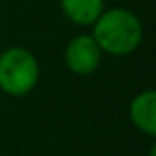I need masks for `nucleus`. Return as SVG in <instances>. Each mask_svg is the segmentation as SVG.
I'll use <instances>...</instances> for the list:
<instances>
[{
    "label": "nucleus",
    "mask_w": 156,
    "mask_h": 156,
    "mask_svg": "<svg viewBox=\"0 0 156 156\" xmlns=\"http://www.w3.org/2000/svg\"><path fill=\"white\" fill-rule=\"evenodd\" d=\"M64 15L79 26L94 24L103 13V0H61Z\"/></svg>",
    "instance_id": "obj_5"
},
{
    "label": "nucleus",
    "mask_w": 156,
    "mask_h": 156,
    "mask_svg": "<svg viewBox=\"0 0 156 156\" xmlns=\"http://www.w3.org/2000/svg\"><path fill=\"white\" fill-rule=\"evenodd\" d=\"M130 118L141 132L149 136L156 134V94L154 90H147L136 96V99L130 105Z\"/></svg>",
    "instance_id": "obj_4"
},
{
    "label": "nucleus",
    "mask_w": 156,
    "mask_h": 156,
    "mask_svg": "<svg viewBox=\"0 0 156 156\" xmlns=\"http://www.w3.org/2000/svg\"><path fill=\"white\" fill-rule=\"evenodd\" d=\"M101 62V48L90 35L75 37L66 48V64L72 72L87 75L92 73Z\"/></svg>",
    "instance_id": "obj_3"
},
{
    "label": "nucleus",
    "mask_w": 156,
    "mask_h": 156,
    "mask_svg": "<svg viewBox=\"0 0 156 156\" xmlns=\"http://www.w3.org/2000/svg\"><path fill=\"white\" fill-rule=\"evenodd\" d=\"M141 35L143 31L138 17L123 8H114L96 19L92 37L103 51L127 55L140 46Z\"/></svg>",
    "instance_id": "obj_1"
},
{
    "label": "nucleus",
    "mask_w": 156,
    "mask_h": 156,
    "mask_svg": "<svg viewBox=\"0 0 156 156\" xmlns=\"http://www.w3.org/2000/svg\"><path fill=\"white\" fill-rule=\"evenodd\" d=\"M39 79V64L24 48H11L0 57V88L9 96H24Z\"/></svg>",
    "instance_id": "obj_2"
}]
</instances>
